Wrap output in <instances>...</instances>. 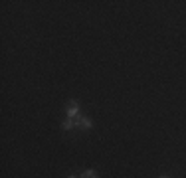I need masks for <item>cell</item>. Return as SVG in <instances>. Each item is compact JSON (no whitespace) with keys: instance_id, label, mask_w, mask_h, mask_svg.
I'll list each match as a JSON object with an SVG mask.
<instances>
[{"instance_id":"1","label":"cell","mask_w":186,"mask_h":178,"mask_svg":"<svg viewBox=\"0 0 186 178\" xmlns=\"http://www.w3.org/2000/svg\"><path fill=\"white\" fill-rule=\"evenodd\" d=\"M67 115L69 117H77V103H69L67 105Z\"/></svg>"},{"instance_id":"3","label":"cell","mask_w":186,"mask_h":178,"mask_svg":"<svg viewBox=\"0 0 186 178\" xmlns=\"http://www.w3.org/2000/svg\"><path fill=\"white\" fill-rule=\"evenodd\" d=\"M81 178H97V174L93 170H85L83 174H81Z\"/></svg>"},{"instance_id":"5","label":"cell","mask_w":186,"mask_h":178,"mask_svg":"<svg viewBox=\"0 0 186 178\" xmlns=\"http://www.w3.org/2000/svg\"><path fill=\"white\" fill-rule=\"evenodd\" d=\"M69 178H73V176H69Z\"/></svg>"},{"instance_id":"6","label":"cell","mask_w":186,"mask_h":178,"mask_svg":"<svg viewBox=\"0 0 186 178\" xmlns=\"http://www.w3.org/2000/svg\"><path fill=\"white\" fill-rule=\"evenodd\" d=\"M162 178H165V176H162Z\"/></svg>"},{"instance_id":"4","label":"cell","mask_w":186,"mask_h":178,"mask_svg":"<svg viewBox=\"0 0 186 178\" xmlns=\"http://www.w3.org/2000/svg\"><path fill=\"white\" fill-rule=\"evenodd\" d=\"M79 125L81 127H91V121L89 119H79Z\"/></svg>"},{"instance_id":"2","label":"cell","mask_w":186,"mask_h":178,"mask_svg":"<svg viewBox=\"0 0 186 178\" xmlns=\"http://www.w3.org/2000/svg\"><path fill=\"white\" fill-rule=\"evenodd\" d=\"M75 121H77V117H69L67 121L63 123V129H72V127L75 125Z\"/></svg>"}]
</instances>
